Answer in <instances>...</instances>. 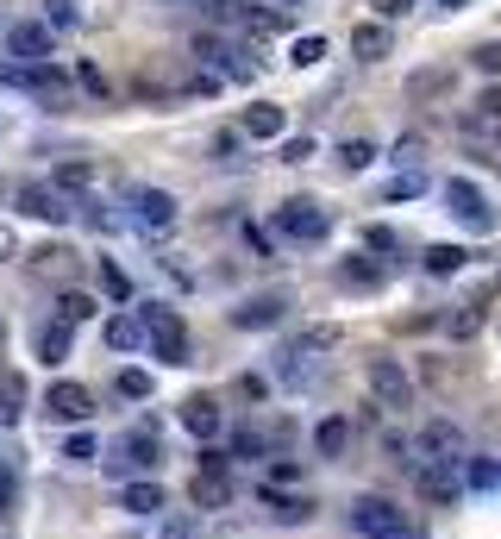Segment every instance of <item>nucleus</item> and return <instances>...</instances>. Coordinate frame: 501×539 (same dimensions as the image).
I'll return each instance as SVG.
<instances>
[{
  "mask_svg": "<svg viewBox=\"0 0 501 539\" xmlns=\"http://www.w3.org/2000/svg\"><path fill=\"white\" fill-rule=\"evenodd\" d=\"M445 201H451V214H458V226H470L476 239H489V232L501 226L495 201L483 195V182H470V176H451V182H445Z\"/></svg>",
  "mask_w": 501,
  "mask_h": 539,
  "instance_id": "nucleus-1",
  "label": "nucleus"
},
{
  "mask_svg": "<svg viewBox=\"0 0 501 539\" xmlns=\"http://www.w3.org/2000/svg\"><path fill=\"white\" fill-rule=\"evenodd\" d=\"M351 527L364 539H408V508H395L389 496H357L351 502Z\"/></svg>",
  "mask_w": 501,
  "mask_h": 539,
  "instance_id": "nucleus-2",
  "label": "nucleus"
},
{
  "mask_svg": "<svg viewBox=\"0 0 501 539\" xmlns=\"http://www.w3.org/2000/svg\"><path fill=\"white\" fill-rule=\"evenodd\" d=\"M138 320H145V339L163 351V364H188V333H182L176 308H163V301H145V308H138Z\"/></svg>",
  "mask_w": 501,
  "mask_h": 539,
  "instance_id": "nucleus-3",
  "label": "nucleus"
},
{
  "mask_svg": "<svg viewBox=\"0 0 501 539\" xmlns=\"http://www.w3.org/2000/svg\"><path fill=\"white\" fill-rule=\"evenodd\" d=\"M276 232H282V239H295V245H320L332 232V220H326L320 201H282L276 207Z\"/></svg>",
  "mask_w": 501,
  "mask_h": 539,
  "instance_id": "nucleus-4",
  "label": "nucleus"
},
{
  "mask_svg": "<svg viewBox=\"0 0 501 539\" xmlns=\"http://www.w3.org/2000/svg\"><path fill=\"white\" fill-rule=\"evenodd\" d=\"M414 489L433 502H451L464 489V458H414Z\"/></svg>",
  "mask_w": 501,
  "mask_h": 539,
  "instance_id": "nucleus-5",
  "label": "nucleus"
},
{
  "mask_svg": "<svg viewBox=\"0 0 501 539\" xmlns=\"http://www.w3.org/2000/svg\"><path fill=\"white\" fill-rule=\"evenodd\" d=\"M126 201H132V220L145 226V232H170V226H176V195H170V189H151V182H138Z\"/></svg>",
  "mask_w": 501,
  "mask_h": 539,
  "instance_id": "nucleus-6",
  "label": "nucleus"
},
{
  "mask_svg": "<svg viewBox=\"0 0 501 539\" xmlns=\"http://www.w3.org/2000/svg\"><path fill=\"white\" fill-rule=\"evenodd\" d=\"M19 207H26L32 220H51V226H63L69 214H76V201H69L57 182H19Z\"/></svg>",
  "mask_w": 501,
  "mask_h": 539,
  "instance_id": "nucleus-7",
  "label": "nucleus"
},
{
  "mask_svg": "<svg viewBox=\"0 0 501 539\" xmlns=\"http://www.w3.org/2000/svg\"><path fill=\"white\" fill-rule=\"evenodd\" d=\"M7 51L19 57V63H51V26H38V19H13L7 26Z\"/></svg>",
  "mask_w": 501,
  "mask_h": 539,
  "instance_id": "nucleus-8",
  "label": "nucleus"
},
{
  "mask_svg": "<svg viewBox=\"0 0 501 539\" xmlns=\"http://www.w3.org/2000/svg\"><path fill=\"white\" fill-rule=\"evenodd\" d=\"M370 389L383 395L389 408H408V402H414V377H408L395 358H370Z\"/></svg>",
  "mask_w": 501,
  "mask_h": 539,
  "instance_id": "nucleus-9",
  "label": "nucleus"
},
{
  "mask_svg": "<svg viewBox=\"0 0 501 539\" xmlns=\"http://www.w3.org/2000/svg\"><path fill=\"white\" fill-rule=\"evenodd\" d=\"M414 458H464V427L451 420H426L414 433Z\"/></svg>",
  "mask_w": 501,
  "mask_h": 539,
  "instance_id": "nucleus-10",
  "label": "nucleus"
},
{
  "mask_svg": "<svg viewBox=\"0 0 501 539\" xmlns=\"http://www.w3.org/2000/svg\"><path fill=\"white\" fill-rule=\"evenodd\" d=\"M44 408H51V420H88L94 395L82 383H51V389H44Z\"/></svg>",
  "mask_w": 501,
  "mask_h": 539,
  "instance_id": "nucleus-11",
  "label": "nucleus"
},
{
  "mask_svg": "<svg viewBox=\"0 0 501 539\" xmlns=\"http://www.w3.org/2000/svg\"><path fill=\"white\" fill-rule=\"evenodd\" d=\"M351 51L364 57V63H383L395 51V32H389V19H357V32H351Z\"/></svg>",
  "mask_w": 501,
  "mask_h": 539,
  "instance_id": "nucleus-12",
  "label": "nucleus"
},
{
  "mask_svg": "<svg viewBox=\"0 0 501 539\" xmlns=\"http://www.w3.org/2000/svg\"><path fill=\"white\" fill-rule=\"evenodd\" d=\"M195 51H201L207 63H220V69H226L232 82H251V76H257V63H251L245 51H232L226 38H195Z\"/></svg>",
  "mask_w": 501,
  "mask_h": 539,
  "instance_id": "nucleus-13",
  "label": "nucleus"
},
{
  "mask_svg": "<svg viewBox=\"0 0 501 539\" xmlns=\"http://www.w3.org/2000/svg\"><path fill=\"white\" fill-rule=\"evenodd\" d=\"M182 427L195 433V439H213V433H220V402H213L207 389L188 395V402H182Z\"/></svg>",
  "mask_w": 501,
  "mask_h": 539,
  "instance_id": "nucleus-14",
  "label": "nucleus"
},
{
  "mask_svg": "<svg viewBox=\"0 0 501 539\" xmlns=\"http://www.w3.org/2000/svg\"><path fill=\"white\" fill-rule=\"evenodd\" d=\"M282 308H289L282 295H251L245 308H232V326H245V333H257V326H276V320H282Z\"/></svg>",
  "mask_w": 501,
  "mask_h": 539,
  "instance_id": "nucleus-15",
  "label": "nucleus"
},
{
  "mask_svg": "<svg viewBox=\"0 0 501 539\" xmlns=\"http://www.w3.org/2000/svg\"><path fill=\"white\" fill-rule=\"evenodd\" d=\"M119 508H126V514H157L163 508V483H145V477L119 483Z\"/></svg>",
  "mask_w": 501,
  "mask_h": 539,
  "instance_id": "nucleus-16",
  "label": "nucleus"
},
{
  "mask_svg": "<svg viewBox=\"0 0 501 539\" xmlns=\"http://www.w3.org/2000/svg\"><path fill=\"white\" fill-rule=\"evenodd\" d=\"M69 345H76V326H69V320L38 326V358H44V364H63V358H69Z\"/></svg>",
  "mask_w": 501,
  "mask_h": 539,
  "instance_id": "nucleus-17",
  "label": "nucleus"
},
{
  "mask_svg": "<svg viewBox=\"0 0 501 539\" xmlns=\"http://www.w3.org/2000/svg\"><path fill=\"white\" fill-rule=\"evenodd\" d=\"M145 345V320L138 314H113L107 320V351H138Z\"/></svg>",
  "mask_w": 501,
  "mask_h": 539,
  "instance_id": "nucleus-18",
  "label": "nucleus"
},
{
  "mask_svg": "<svg viewBox=\"0 0 501 539\" xmlns=\"http://www.w3.org/2000/svg\"><path fill=\"white\" fill-rule=\"evenodd\" d=\"M314 445H320V458H345V445H351V420H320L314 427Z\"/></svg>",
  "mask_w": 501,
  "mask_h": 539,
  "instance_id": "nucleus-19",
  "label": "nucleus"
},
{
  "mask_svg": "<svg viewBox=\"0 0 501 539\" xmlns=\"http://www.w3.org/2000/svg\"><path fill=\"white\" fill-rule=\"evenodd\" d=\"M282 126H289V113H282V107H245V132L251 138H282Z\"/></svg>",
  "mask_w": 501,
  "mask_h": 539,
  "instance_id": "nucleus-20",
  "label": "nucleus"
},
{
  "mask_svg": "<svg viewBox=\"0 0 501 539\" xmlns=\"http://www.w3.org/2000/svg\"><path fill=\"white\" fill-rule=\"evenodd\" d=\"M464 264H470L464 245H426V270H433V276H458Z\"/></svg>",
  "mask_w": 501,
  "mask_h": 539,
  "instance_id": "nucleus-21",
  "label": "nucleus"
},
{
  "mask_svg": "<svg viewBox=\"0 0 501 539\" xmlns=\"http://www.w3.org/2000/svg\"><path fill=\"white\" fill-rule=\"evenodd\" d=\"M445 88H451L445 69H426V76H414V82H408V101H433V95H445Z\"/></svg>",
  "mask_w": 501,
  "mask_h": 539,
  "instance_id": "nucleus-22",
  "label": "nucleus"
},
{
  "mask_svg": "<svg viewBox=\"0 0 501 539\" xmlns=\"http://www.w3.org/2000/svg\"><path fill=\"white\" fill-rule=\"evenodd\" d=\"M339 163H345V170H364V163H376V138H345V145H339Z\"/></svg>",
  "mask_w": 501,
  "mask_h": 539,
  "instance_id": "nucleus-23",
  "label": "nucleus"
},
{
  "mask_svg": "<svg viewBox=\"0 0 501 539\" xmlns=\"http://www.w3.org/2000/svg\"><path fill=\"white\" fill-rule=\"evenodd\" d=\"M470 69H476V76H495V82H501V38L476 44V51H470Z\"/></svg>",
  "mask_w": 501,
  "mask_h": 539,
  "instance_id": "nucleus-24",
  "label": "nucleus"
},
{
  "mask_svg": "<svg viewBox=\"0 0 501 539\" xmlns=\"http://www.w3.org/2000/svg\"><path fill=\"white\" fill-rule=\"evenodd\" d=\"M57 320H69V326H82V320H94V301H88L82 289H69V295L57 301Z\"/></svg>",
  "mask_w": 501,
  "mask_h": 539,
  "instance_id": "nucleus-25",
  "label": "nucleus"
},
{
  "mask_svg": "<svg viewBox=\"0 0 501 539\" xmlns=\"http://www.w3.org/2000/svg\"><path fill=\"white\" fill-rule=\"evenodd\" d=\"M88 182H94L88 163H57V189H63V195H82Z\"/></svg>",
  "mask_w": 501,
  "mask_h": 539,
  "instance_id": "nucleus-26",
  "label": "nucleus"
},
{
  "mask_svg": "<svg viewBox=\"0 0 501 539\" xmlns=\"http://www.w3.org/2000/svg\"><path fill=\"white\" fill-rule=\"evenodd\" d=\"M320 57H326V38H295V44H289V63H295V69H314Z\"/></svg>",
  "mask_w": 501,
  "mask_h": 539,
  "instance_id": "nucleus-27",
  "label": "nucleus"
},
{
  "mask_svg": "<svg viewBox=\"0 0 501 539\" xmlns=\"http://www.w3.org/2000/svg\"><path fill=\"white\" fill-rule=\"evenodd\" d=\"M101 289H107L113 301H132V276H126V270H119V264H113V257H107V264H101Z\"/></svg>",
  "mask_w": 501,
  "mask_h": 539,
  "instance_id": "nucleus-28",
  "label": "nucleus"
},
{
  "mask_svg": "<svg viewBox=\"0 0 501 539\" xmlns=\"http://www.w3.org/2000/svg\"><path fill=\"white\" fill-rule=\"evenodd\" d=\"M113 389L126 395V402H145V395H151V377H145V370H119V377H113Z\"/></svg>",
  "mask_w": 501,
  "mask_h": 539,
  "instance_id": "nucleus-29",
  "label": "nucleus"
},
{
  "mask_svg": "<svg viewBox=\"0 0 501 539\" xmlns=\"http://www.w3.org/2000/svg\"><path fill=\"white\" fill-rule=\"evenodd\" d=\"M94 452H101V445H94V433H69V439H63V458H69V464H88Z\"/></svg>",
  "mask_w": 501,
  "mask_h": 539,
  "instance_id": "nucleus-30",
  "label": "nucleus"
},
{
  "mask_svg": "<svg viewBox=\"0 0 501 539\" xmlns=\"http://www.w3.org/2000/svg\"><path fill=\"white\" fill-rule=\"evenodd\" d=\"M345 283H364V289H383V264H345Z\"/></svg>",
  "mask_w": 501,
  "mask_h": 539,
  "instance_id": "nucleus-31",
  "label": "nucleus"
},
{
  "mask_svg": "<svg viewBox=\"0 0 501 539\" xmlns=\"http://www.w3.org/2000/svg\"><path fill=\"white\" fill-rule=\"evenodd\" d=\"M44 7H51V26H82V13H76V0H44Z\"/></svg>",
  "mask_w": 501,
  "mask_h": 539,
  "instance_id": "nucleus-32",
  "label": "nucleus"
},
{
  "mask_svg": "<svg viewBox=\"0 0 501 539\" xmlns=\"http://www.w3.org/2000/svg\"><path fill=\"white\" fill-rule=\"evenodd\" d=\"M195 502H226V477H195Z\"/></svg>",
  "mask_w": 501,
  "mask_h": 539,
  "instance_id": "nucleus-33",
  "label": "nucleus"
},
{
  "mask_svg": "<svg viewBox=\"0 0 501 539\" xmlns=\"http://www.w3.org/2000/svg\"><path fill=\"white\" fill-rule=\"evenodd\" d=\"M19 402H26V389H19V377H13V383H0V420H13V414H19Z\"/></svg>",
  "mask_w": 501,
  "mask_h": 539,
  "instance_id": "nucleus-34",
  "label": "nucleus"
},
{
  "mask_svg": "<svg viewBox=\"0 0 501 539\" xmlns=\"http://www.w3.org/2000/svg\"><path fill=\"white\" fill-rule=\"evenodd\" d=\"M420 189H426L420 170H414V176H395V182H389V201H408V195H420Z\"/></svg>",
  "mask_w": 501,
  "mask_h": 539,
  "instance_id": "nucleus-35",
  "label": "nucleus"
},
{
  "mask_svg": "<svg viewBox=\"0 0 501 539\" xmlns=\"http://www.w3.org/2000/svg\"><path fill=\"white\" fill-rule=\"evenodd\" d=\"M270 508L282 514V521H301V514L314 508V502H301V496H270Z\"/></svg>",
  "mask_w": 501,
  "mask_h": 539,
  "instance_id": "nucleus-36",
  "label": "nucleus"
},
{
  "mask_svg": "<svg viewBox=\"0 0 501 539\" xmlns=\"http://www.w3.org/2000/svg\"><path fill=\"white\" fill-rule=\"evenodd\" d=\"M76 76H82V88H88V95H101V101L113 95V88H107V76H101V69H94V63H82V69H76Z\"/></svg>",
  "mask_w": 501,
  "mask_h": 539,
  "instance_id": "nucleus-37",
  "label": "nucleus"
},
{
  "mask_svg": "<svg viewBox=\"0 0 501 539\" xmlns=\"http://www.w3.org/2000/svg\"><path fill=\"white\" fill-rule=\"evenodd\" d=\"M445 326H451V333H458V339H470V333H476V326H483V314H476V308H464V314H451Z\"/></svg>",
  "mask_w": 501,
  "mask_h": 539,
  "instance_id": "nucleus-38",
  "label": "nucleus"
},
{
  "mask_svg": "<svg viewBox=\"0 0 501 539\" xmlns=\"http://www.w3.org/2000/svg\"><path fill=\"white\" fill-rule=\"evenodd\" d=\"M157 264H163V270H170V276H176V283H182V289H195V270H188V257H157Z\"/></svg>",
  "mask_w": 501,
  "mask_h": 539,
  "instance_id": "nucleus-39",
  "label": "nucleus"
},
{
  "mask_svg": "<svg viewBox=\"0 0 501 539\" xmlns=\"http://www.w3.org/2000/svg\"><path fill=\"white\" fill-rule=\"evenodd\" d=\"M314 157V138H289V145H282V163H307Z\"/></svg>",
  "mask_w": 501,
  "mask_h": 539,
  "instance_id": "nucleus-40",
  "label": "nucleus"
},
{
  "mask_svg": "<svg viewBox=\"0 0 501 539\" xmlns=\"http://www.w3.org/2000/svg\"><path fill=\"white\" fill-rule=\"evenodd\" d=\"M364 245L370 251H395V232L389 226H364Z\"/></svg>",
  "mask_w": 501,
  "mask_h": 539,
  "instance_id": "nucleus-41",
  "label": "nucleus"
},
{
  "mask_svg": "<svg viewBox=\"0 0 501 539\" xmlns=\"http://www.w3.org/2000/svg\"><path fill=\"white\" fill-rule=\"evenodd\" d=\"M13 489H19V477L7 471V458H0V508H7V502H13Z\"/></svg>",
  "mask_w": 501,
  "mask_h": 539,
  "instance_id": "nucleus-42",
  "label": "nucleus"
},
{
  "mask_svg": "<svg viewBox=\"0 0 501 539\" xmlns=\"http://www.w3.org/2000/svg\"><path fill=\"white\" fill-rule=\"evenodd\" d=\"M376 13H383V19H401V13H414V0H376Z\"/></svg>",
  "mask_w": 501,
  "mask_h": 539,
  "instance_id": "nucleus-43",
  "label": "nucleus"
},
{
  "mask_svg": "<svg viewBox=\"0 0 501 539\" xmlns=\"http://www.w3.org/2000/svg\"><path fill=\"white\" fill-rule=\"evenodd\" d=\"M238 151V132H213V157H232Z\"/></svg>",
  "mask_w": 501,
  "mask_h": 539,
  "instance_id": "nucleus-44",
  "label": "nucleus"
},
{
  "mask_svg": "<svg viewBox=\"0 0 501 539\" xmlns=\"http://www.w3.org/2000/svg\"><path fill=\"white\" fill-rule=\"evenodd\" d=\"M245 239H251V245H257V251H264V257H270V251H276V239H270V232H264V226H245Z\"/></svg>",
  "mask_w": 501,
  "mask_h": 539,
  "instance_id": "nucleus-45",
  "label": "nucleus"
},
{
  "mask_svg": "<svg viewBox=\"0 0 501 539\" xmlns=\"http://www.w3.org/2000/svg\"><path fill=\"white\" fill-rule=\"evenodd\" d=\"M7 257H19V239H13V226H0V264Z\"/></svg>",
  "mask_w": 501,
  "mask_h": 539,
  "instance_id": "nucleus-46",
  "label": "nucleus"
},
{
  "mask_svg": "<svg viewBox=\"0 0 501 539\" xmlns=\"http://www.w3.org/2000/svg\"><path fill=\"white\" fill-rule=\"evenodd\" d=\"M483 113H495V120H501V88H489V95H483Z\"/></svg>",
  "mask_w": 501,
  "mask_h": 539,
  "instance_id": "nucleus-47",
  "label": "nucleus"
},
{
  "mask_svg": "<svg viewBox=\"0 0 501 539\" xmlns=\"http://www.w3.org/2000/svg\"><path fill=\"white\" fill-rule=\"evenodd\" d=\"M157 539H188V521H170V527H163Z\"/></svg>",
  "mask_w": 501,
  "mask_h": 539,
  "instance_id": "nucleus-48",
  "label": "nucleus"
},
{
  "mask_svg": "<svg viewBox=\"0 0 501 539\" xmlns=\"http://www.w3.org/2000/svg\"><path fill=\"white\" fill-rule=\"evenodd\" d=\"M439 7H464V0H439Z\"/></svg>",
  "mask_w": 501,
  "mask_h": 539,
  "instance_id": "nucleus-49",
  "label": "nucleus"
},
{
  "mask_svg": "<svg viewBox=\"0 0 501 539\" xmlns=\"http://www.w3.org/2000/svg\"><path fill=\"white\" fill-rule=\"evenodd\" d=\"M282 7H295V0H282Z\"/></svg>",
  "mask_w": 501,
  "mask_h": 539,
  "instance_id": "nucleus-50",
  "label": "nucleus"
}]
</instances>
